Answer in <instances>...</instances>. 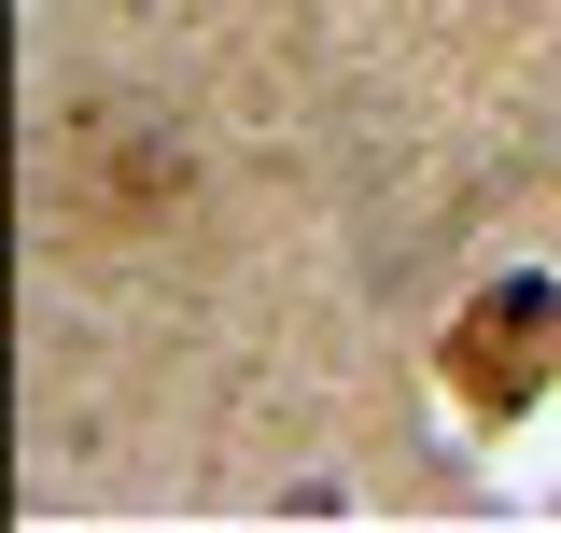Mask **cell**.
Listing matches in <instances>:
<instances>
[{"label": "cell", "instance_id": "cell-1", "mask_svg": "<svg viewBox=\"0 0 561 533\" xmlns=\"http://www.w3.org/2000/svg\"><path fill=\"white\" fill-rule=\"evenodd\" d=\"M449 365H463L478 394H534V379L561 365V295H548V281H505L478 324H463V351H449Z\"/></svg>", "mask_w": 561, "mask_h": 533}]
</instances>
